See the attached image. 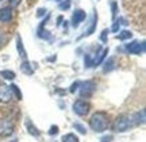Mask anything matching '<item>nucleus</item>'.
I'll return each mask as SVG.
<instances>
[{"label": "nucleus", "mask_w": 146, "mask_h": 142, "mask_svg": "<svg viewBox=\"0 0 146 142\" xmlns=\"http://www.w3.org/2000/svg\"><path fill=\"white\" fill-rule=\"evenodd\" d=\"M115 68V60L114 58H110L108 61L104 64V72H111Z\"/></svg>", "instance_id": "f3484780"}, {"label": "nucleus", "mask_w": 146, "mask_h": 142, "mask_svg": "<svg viewBox=\"0 0 146 142\" xmlns=\"http://www.w3.org/2000/svg\"><path fill=\"white\" fill-rule=\"evenodd\" d=\"M120 25H129V23H127V22H126L123 18H119L118 21L114 22V25H112V29H111V30H112L114 33H116L118 30H119V26H120Z\"/></svg>", "instance_id": "4468645a"}, {"label": "nucleus", "mask_w": 146, "mask_h": 142, "mask_svg": "<svg viewBox=\"0 0 146 142\" xmlns=\"http://www.w3.org/2000/svg\"><path fill=\"white\" fill-rule=\"evenodd\" d=\"M14 131V123L11 122V119H0V135L5 137V135H11Z\"/></svg>", "instance_id": "39448f33"}, {"label": "nucleus", "mask_w": 146, "mask_h": 142, "mask_svg": "<svg viewBox=\"0 0 146 142\" xmlns=\"http://www.w3.org/2000/svg\"><path fill=\"white\" fill-rule=\"evenodd\" d=\"M10 1H11V8H12V7H16V5L19 4L21 0H10Z\"/></svg>", "instance_id": "cd10ccee"}, {"label": "nucleus", "mask_w": 146, "mask_h": 142, "mask_svg": "<svg viewBox=\"0 0 146 142\" xmlns=\"http://www.w3.org/2000/svg\"><path fill=\"white\" fill-rule=\"evenodd\" d=\"M78 87H80V95H81L83 98H89V96H92V94H94L95 90H96V84H95L94 81L81 83Z\"/></svg>", "instance_id": "20e7f679"}, {"label": "nucleus", "mask_w": 146, "mask_h": 142, "mask_svg": "<svg viewBox=\"0 0 146 142\" xmlns=\"http://www.w3.org/2000/svg\"><path fill=\"white\" fill-rule=\"evenodd\" d=\"M89 126L96 133H103L104 130H107L110 126V121H108L107 112L99 111V112L94 114L92 118H91V121H89Z\"/></svg>", "instance_id": "f257e3e1"}, {"label": "nucleus", "mask_w": 146, "mask_h": 142, "mask_svg": "<svg viewBox=\"0 0 146 142\" xmlns=\"http://www.w3.org/2000/svg\"><path fill=\"white\" fill-rule=\"evenodd\" d=\"M62 142H78V138L74 134H65L62 137Z\"/></svg>", "instance_id": "a211bd4d"}, {"label": "nucleus", "mask_w": 146, "mask_h": 142, "mask_svg": "<svg viewBox=\"0 0 146 142\" xmlns=\"http://www.w3.org/2000/svg\"><path fill=\"white\" fill-rule=\"evenodd\" d=\"M102 41H103V42H107V39H108V30H103V31H102Z\"/></svg>", "instance_id": "b1692460"}, {"label": "nucleus", "mask_w": 146, "mask_h": 142, "mask_svg": "<svg viewBox=\"0 0 146 142\" xmlns=\"http://www.w3.org/2000/svg\"><path fill=\"white\" fill-rule=\"evenodd\" d=\"M89 103L88 102H85V100H81V99H78L76 100L74 103H73V111L77 114V115L80 116H84V115H87L89 112Z\"/></svg>", "instance_id": "7ed1b4c3"}, {"label": "nucleus", "mask_w": 146, "mask_h": 142, "mask_svg": "<svg viewBox=\"0 0 146 142\" xmlns=\"http://www.w3.org/2000/svg\"><path fill=\"white\" fill-rule=\"evenodd\" d=\"M0 76L5 80H14L15 79V73H14L12 70H3V72H0Z\"/></svg>", "instance_id": "dca6fc26"}, {"label": "nucleus", "mask_w": 146, "mask_h": 142, "mask_svg": "<svg viewBox=\"0 0 146 142\" xmlns=\"http://www.w3.org/2000/svg\"><path fill=\"white\" fill-rule=\"evenodd\" d=\"M131 122L134 125H143L145 123V110H141L139 112H135L134 116H133V119H131Z\"/></svg>", "instance_id": "9d476101"}, {"label": "nucleus", "mask_w": 146, "mask_h": 142, "mask_svg": "<svg viewBox=\"0 0 146 142\" xmlns=\"http://www.w3.org/2000/svg\"><path fill=\"white\" fill-rule=\"evenodd\" d=\"M16 47H18V52H19V54H21V57L26 60L27 53H26V50H25V47H23V42H22V38L19 37V35L16 37Z\"/></svg>", "instance_id": "9b49d317"}, {"label": "nucleus", "mask_w": 146, "mask_h": 142, "mask_svg": "<svg viewBox=\"0 0 146 142\" xmlns=\"http://www.w3.org/2000/svg\"><path fill=\"white\" fill-rule=\"evenodd\" d=\"M126 49L129 53H133V54H142V53H145V42L134 41V42L126 45Z\"/></svg>", "instance_id": "423d86ee"}, {"label": "nucleus", "mask_w": 146, "mask_h": 142, "mask_svg": "<svg viewBox=\"0 0 146 142\" xmlns=\"http://www.w3.org/2000/svg\"><path fill=\"white\" fill-rule=\"evenodd\" d=\"M57 133H58V127L57 126L50 127V130H49V134H50V135H56Z\"/></svg>", "instance_id": "393cba45"}, {"label": "nucleus", "mask_w": 146, "mask_h": 142, "mask_svg": "<svg viewBox=\"0 0 146 142\" xmlns=\"http://www.w3.org/2000/svg\"><path fill=\"white\" fill-rule=\"evenodd\" d=\"M110 141H112V135H107V137L102 138V142H110Z\"/></svg>", "instance_id": "bb28decb"}, {"label": "nucleus", "mask_w": 146, "mask_h": 142, "mask_svg": "<svg viewBox=\"0 0 146 142\" xmlns=\"http://www.w3.org/2000/svg\"><path fill=\"white\" fill-rule=\"evenodd\" d=\"M12 90L11 87H7L4 84H0V102L1 103H8L10 100H12Z\"/></svg>", "instance_id": "0eeeda50"}, {"label": "nucleus", "mask_w": 146, "mask_h": 142, "mask_svg": "<svg viewBox=\"0 0 146 142\" xmlns=\"http://www.w3.org/2000/svg\"><path fill=\"white\" fill-rule=\"evenodd\" d=\"M85 16L87 15H85V12H84L83 10H76L72 16V26L74 27V29H77V27L80 26V23L85 19Z\"/></svg>", "instance_id": "6e6552de"}, {"label": "nucleus", "mask_w": 146, "mask_h": 142, "mask_svg": "<svg viewBox=\"0 0 146 142\" xmlns=\"http://www.w3.org/2000/svg\"><path fill=\"white\" fill-rule=\"evenodd\" d=\"M26 125H27V129H29V133H30L31 135H34V137H38V135H39L38 129H35V126H34L33 123H30V121H29V119H27Z\"/></svg>", "instance_id": "ddd939ff"}, {"label": "nucleus", "mask_w": 146, "mask_h": 142, "mask_svg": "<svg viewBox=\"0 0 146 142\" xmlns=\"http://www.w3.org/2000/svg\"><path fill=\"white\" fill-rule=\"evenodd\" d=\"M131 126H133L131 118L122 114V115L116 116V119L114 121V123H112V130L116 133H123V131H127Z\"/></svg>", "instance_id": "f03ea898"}, {"label": "nucleus", "mask_w": 146, "mask_h": 142, "mask_svg": "<svg viewBox=\"0 0 146 142\" xmlns=\"http://www.w3.org/2000/svg\"><path fill=\"white\" fill-rule=\"evenodd\" d=\"M78 85H80V83H74V84H72V87H70V92H72V94L78 90Z\"/></svg>", "instance_id": "a878e982"}, {"label": "nucleus", "mask_w": 146, "mask_h": 142, "mask_svg": "<svg viewBox=\"0 0 146 142\" xmlns=\"http://www.w3.org/2000/svg\"><path fill=\"white\" fill-rule=\"evenodd\" d=\"M131 37H133L131 31H129V30H123V31L120 33V34H118V35H116V39L125 41V39H129V38H131Z\"/></svg>", "instance_id": "2eb2a0df"}, {"label": "nucleus", "mask_w": 146, "mask_h": 142, "mask_svg": "<svg viewBox=\"0 0 146 142\" xmlns=\"http://www.w3.org/2000/svg\"><path fill=\"white\" fill-rule=\"evenodd\" d=\"M57 1H61V0H57Z\"/></svg>", "instance_id": "c85d7f7f"}, {"label": "nucleus", "mask_w": 146, "mask_h": 142, "mask_svg": "<svg viewBox=\"0 0 146 142\" xmlns=\"http://www.w3.org/2000/svg\"><path fill=\"white\" fill-rule=\"evenodd\" d=\"M70 7V0H65L64 3H60V10H69Z\"/></svg>", "instance_id": "5701e85b"}, {"label": "nucleus", "mask_w": 146, "mask_h": 142, "mask_svg": "<svg viewBox=\"0 0 146 142\" xmlns=\"http://www.w3.org/2000/svg\"><path fill=\"white\" fill-rule=\"evenodd\" d=\"M111 11H112V18L115 19L116 12H118V4H116V1H111Z\"/></svg>", "instance_id": "4be33fe9"}, {"label": "nucleus", "mask_w": 146, "mask_h": 142, "mask_svg": "<svg viewBox=\"0 0 146 142\" xmlns=\"http://www.w3.org/2000/svg\"><path fill=\"white\" fill-rule=\"evenodd\" d=\"M5 42H7V35H5L4 31H1V30H0V47L4 46Z\"/></svg>", "instance_id": "412c9836"}, {"label": "nucleus", "mask_w": 146, "mask_h": 142, "mask_svg": "<svg viewBox=\"0 0 146 142\" xmlns=\"http://www.w3.org/2000/svg\"><path fill=\"white\" fill-rule=\"evenodd\" d=\"M73 126H74V129H76L80 134H85V133H87V129H85L83 125H80V123H74Z\"/></svg>", "instance_id": "6ab92c4d"}, {"label": "nucleus", "mask_w": 146, "mask_h": 142, "mask_svg": "<svg viewBox=\"0 0 146 142\" xmlns=\"http://www.w3.org/2000/svg\"><path fill=\"white\" fill-rule=\"evenodd\" d=\"M11 90H12V94H15V96L18 98V99L19 100L22 99V94H21V91H19V88H18L16 85H11Z\"/></svg>", "instance_id": "aec40b11"}, {"label": "nucleus", "mask_w": 146, "mask_h": 142, "mask_svg": "<svg viewBox=\"0 0 146 142\" xmlns=\"http://www.w3.org/2000/svg\"><path fill=\"white\" fill-rule=\"evenodd\" d=\"M0 1H1V0H0Z\"/></svg>", "instance_id": "c756f323"}, {"label": "nucleus", "mask_w": 146, "mask_h": 142, "mask_svg": "<svg viewBox=\"0 0 146 142\" xmlns=\"http://www.w3.org/2000/svg\"><path fill=\"white\" fill-rule=\"evenodd\" d=\"M21 70L25 74H29V76H31V74L34 73V69L31 68L30 62H27V61H25L23 64H21Z\"/></svg>", "instance_id": "f8f14e48"}, {"label": "nucleus", "mask_w": 146, "mask_h": 142, "mask_svg": "<svg viewBox=\"0 0 146 142\" xmlns=\"http://www.w3.org/2000/svg\"><path fill=\"white\" fill-rule=\"evenodd\" d=\"M12 19V8L11 7H4V8H0V22L7 23Z\"/></svg>", "instance_id": "1a4fd4ad"}]
</instances>
